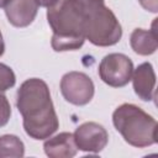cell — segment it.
Here are the masks:
<instances>
[{
	"instance_id": "obj_14",
	"label": "cell",
	"mask_w": 158,
	"mask_h": 158,
	"mask_svg": "<svg viewBox=\"0 0 158 158\" xmlns=\"http://www.w3.org/2000/svg\"><path fill=\"white\" fill-rule=\"evenodd\" d=\"M11 117V106L7 98L0 91V127L5 126Z\"/></svg>"
},
{
	"instance_id": "obj_18",
	"label": "cell",
	"mask_w": 158,
	"mask_h": 158,
	"mask_svg": "<svg viewBox=\"0 0 158 158\" xmlns=\"http://www.w3.org/2000/svg\"><path fill=\"white\" fill-rule=\"evenodd\" d=\"M9 2H10V0H0V7H5Z\"/></svg>"
},
{
	"instance_id": "obj_8",
	"label": "cell",
	"mask_w": 158,
	"mask_h": 158,
	"mask_svg": "<svg viewBox=\"0 0 158 158\" xmlns=\"http://www.w3.org/2000/svg\"><path fill=\"white\" fill-rule=\"evenodd\" d=\"M7 21L15 27H27L36 19L38 4L36 0H10L4 7Z\"/></svg>"
},
{
	"instance_id": "obj_1",
	"label": "cell",
	"mask_w": 158,
	"mask_h": 158,
	"mask_svg": "<svg viewBox=\"0 0 158 158\" xmlns=\"http://www.w3.org/2000/svg\"><path fill=\"white\" fill-rule=\"evenodd\" d=\"M16 106L23 118V130L31 138L46 139L58 130V116L44 80H25L17 89Z\"/></svg>"
},
{
	"instance_id": "obj_10",
	"label": "cell",
	"mask_w": 158,
	"mask_h": 158,
	"mask_svg": "<svg viewBox=\"0 0 158 158\" xmlns=\"http://www.w3.org/2000/svg\"><path fill=\"white\" fill-rule=\"evenodd\" d=\"M43 149L49 158H72L78 152L74 136L70 132H60L46 138Z\"/></svg>"
},
{
	"instance_id": "obj_4",
	"label": "cell",
	"mask_w": 158,
	"mask_h": 158,
	"mask_svg": "<svg viewBox=\"0 0 158 158\" xmlns=\"http://www.w3.org/2000/svg\"><path fill=\"white\" fill-rule=\"evenodd\" d=\"M112 123L123 139L137 148L157 143V121L135 104H122L112 114Z\"/></svg>"
},
{
	"instance_id": "obj_6",
	"label": "cell",
	"mask_w": 158,
	"mask_h": 158,
	"mask_svg": "<svg viewBox=\"0 0 158 158\" xmlns=\"http://www.w3.org/2000/svg\"><path fill=\"white\" fill-rule=\"evenodd\" d=\"M95 86L89 75L81 72H69L60 79V93L63 98L77 106L89 104L94 96Z\"/></svg>"
},
{
	"instance_id": "obj_3",
	"label": "cell",
	"mask_w": 158,
	"mask_h": 158,
	"mask_svg": "<svg viewBox=\"0 0 158 158\" xmlns=\"http://www.w3.org/2000/svg\"><path fill=\"white\" fill-rule=\"evenodd\" d=\"M84 15L85 40L99 47L116 44L122 37L121 25L105 0H73Z\"/></svg>"
},
{
	"instance_id": "obj_12",
	"label": "cell",
	"mask_w": 158,
	"mask_h": 158,
	"mask_svg": "<svg viewBox=\"0 0 158 158\" xmlns=\"http://www.w3.org/2000/svg\"><path fill=\"white\" fill-rule=\"evenodd\" d=\"M25 156L23 142L15 135H2L0 136V158L14 157L20 158Z\"/></svg>"
},
{
	"instance_id": "obj_5",
	"label": "cell",
	"mask_w": 158,
	"mask_h": 158,
	"mask_svg": "<svg viewBox=\"0 0 158 158\" xmlns=\"http://www.w3.org/2000/svg\"><path fill=\"white\" fill-rule=\"evenodd\" d=\"M133 73L132 60L122 53H110L99 64L100 79L112 88H122L131 80Z\"/></svg>"
},
{
	"instance_id": "obj_7",
	"label": "cell",
	"mask_w": 158,
	"mask_h": 158,
	"mask_svg": "<svg viewBox=\"0 0 158 158\" xmlns=\"http://www.w3.org/2000/svg\"><path fill=\"white\" fill-rule=\"evenodd\" d=\"M77 148L88 153H99L101 152L107 142L109 135L104 126L96 122H84L81 123L75 132L73 133Z\"/></svg>"
},
{
	"instance_id": "obj_16",
	"label": "cell",
	"mask_w": 158,
	"mask_h": 158,
	"mask_svg": "<svg viewBox=\"0 0 158 158\" xmlns=\"http://www.w3.org/2000/svg\"><path fill=\"white\" fill-rule=\"evenodd\" d=\"M37 1V4H38V6H42V7H49V6H52L53 4H56L58 0H36Z\"/></svg>"
},
{
	"instance_id": "obj_15",
	"label": "cell",
	"mask_w": 158,
	"mask_h": 158,
	"mask_svg": "<svg viewBox=\"0 0 158 158\" xmlns=\"http://www.w3.org/2000/svg\"><path fill=\"white\" fill-rule=\"evenodd\" d=\"M141 6L151 12H157L158 11V0H138Z\"/></svg>"
},
{
	"instance_id": "obj_13",
	"label": "cell",
	"mask_w": 158,
	"mask_h": 158,
	"mask_svg": "<svg viewBox=\"0 0 158 158\" xmlns=\"http://www.w3.org/2000/svg\"><path fill=\"white\" fill-rule=\"evenodd\" d=\"M16 83V77H15V73L14 70L4 64V63H0V91H6L7 89L12 88Z\"/></svg>"
},
{
	"instance_id": "obj_9",
	"label": "cell",
	"mask_w": 158,
	"mask_h": 158,
	"mask_svg": "<svg viewBox=\"0 0 158 158\" xmlns=\"http://www.w3.org/2000/svg\"><path fill=\"white\" fill-rule=\"evenodd\" d=\"M133 90L136 95L143 101H151L154 99L156 88V73L153 65L148 62L139 64L131 77Z\"/></svg>"
},
{
	"instance_id": "obj_2",
	"label": "cell",
	"mask_w": 158,
	"mask_h": 158,
	"mask_svg": "<svg viewBox=\"0 0 158 158\" xmlns=\"http://www.w3.org/2000/svg\"><path fill=\"white\" fill-rule=\"evenodd\" d=\"M52 28V48L56 52L79 49L85 42L84 15L73 0H58L47 10Z\"/></svg>"
},
{
	"instance_id": "obj_17",
	"label": "cell",
	"mask_w": 158,
	"mask_h": 158,
	"mask_svg": "<svg viewBox=\"0 0 158 158\" xmlns=\"http://www.w3.org/2000/svg\"><path fill=\"white\" fill-rule=\"evenodd\" d=\"M4 52H5V43H4V38H2V35L0 31V57L4 54Z\"/></svg>"
},
{
	"instance_id": "obj_11",
	"label": "cell",
	"mask_w": 158,
	"mask_h": 158,
	"mask_svg": "<svg viewBox=\"0 0 158 158\" xmlns=\"http://www.w3.org/2000/svg\"><path fill=\"white\" fill-rule=\"evenodd\" d=\"M158 19H154L152 30L135 28L130 36L131 48L139 56H149L157 51L158 47V37L157 31L154 28V23Z\"/></svg>"
}]
</instances>
